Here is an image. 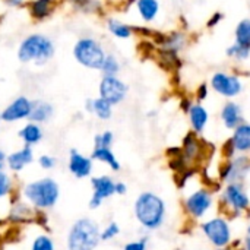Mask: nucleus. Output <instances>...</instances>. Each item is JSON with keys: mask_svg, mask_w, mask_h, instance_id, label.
<instances>
[{"mask_svg": "<svg viewBox=\"0 0 250 250\" xmlns=\"http://www.w3.org/2000/svg\"><path fill=\"white\" fill-rule=\"evenodd\" d=\"M13 193V177L4 170L0 171V199Z\"/></svg>", "mask_w": 250, "mask_h": 250, "instance_id": "2f4dec72", "label": "nucleus"}, {"mask_svg": "<svg viewBox=\"0 0 250 250\" xmlns=\"http://www.w3.org/2000/svg\"><path fill=\"white\" fill-rule=\"evenodd\" d=\"M6 157H7V155L0 149V171H1V170L4 168V166H6Z\"/></svg>", "mask_w": 250, "mask_h": 250, "instance_id": "a18cd8bd", "label": "nucleus"}, {"mask_svg": "<svg viewBox=\"0 0 250 250\" xmlns=\"http://www.w3.org/2000/svg\"><path fill=\"white\" fill-rule=\"evenodd\" d=\"M56 164H57L56 158L51 157V155H48V154H44V155H41V157L38 158V166H40L42 170H51V168L56 167Z\"/></svg>", "mask_w": 250, "mask_h": 250, "instance_id": "f704fd0d", "label": "nucleus"}, {"mask_svg": "<svg viewBox=\"0 0 250 250\" xmlns=\"http://www.w3.org/2000/svg\"><path fill=\"white\" fill-rule=\"evenodd\" d=\"M113 104H110L107 100L97 97V98H89L85 103V110L88 113L95 114L100 120H110L113 116Z\"/></svg>", "mask_w": 250, "mask_h": 250, "instance_id": "6ab92c4d", "label": "nucleus"}, {"mask_svg": "<svg viewBox=\"0 0 250 250\" xmlns=\"http://www.w3.org/2000/svg\"><path fill=\"white\" fill-rule=\"evenodd\" d=\"M31 250H56V245L48 234L42 233L34 237L31 243Z\"/></svg>", "mask_w": 250, "mask_h": 250, "instance_id": "7c9ffc66", "label": "nucleus"}, {"mask_svg": "<svg viewBox=\"0 0 250 250\" xmlns=\"http://www.w3.org/2000/svg\"><path fill=\"white\" fill-rule=\"evenodd\" d=\"M138 223L148 231L158 230L166 221V202L154 192H142L133 205Z\"/></svg>", "mask_w": 250, "mask_h": 250, "instance_id": "f257e3e1", "label": "nucleus"}, {"mask_svg": "<svg viewBox=\"0 0 250 250\" xmlns=\"http://www.w3.org/2000/svg\"><path fill=\"white\" fill-rule=\"evenodd\" d=\"M91 158L94 161H100L107 164L113 171H120L122 166L117 160V157L114 155V152L111 151V148H104V146H94V151L91 154Z\"/></svg>", "mask_w": 250, "mask_h": 250, "instance_id": "393cba45", "label": "nucleus"}, {"mask_svg": "<svg viewBox=\"0 0 250 250\" xmlns=\"http://www.w3.org/2000/svg\"><path fill=\"white\" fill-rule=\"evenodd\" d=\"M201 230L209 240L212 246L217 249L227 248L231 243V229L226 218L215 217L201 224Z\"/></svg>", "mask_w": 250, "mask_h": 250, "instance_id": "423d86ee", "label": "nucleus"}, {"mask_svg": "<svg viewBox=\"0 0 250 250\" xmlns=\"http://www.w3.org/2000/svg\"><path fill=\"white\" fill-rule=\"evenodd\" d=\"M101 229L97 221L91 218L76 220L69 231L66 239L67 250H95L101 243Z\"/></svg>", "mask_w": 250, "mask_h": 250, "instance_id": "7ed1b4c3", "label": "nucleus"}, {"mask_svg": "<svg viewBox=\"0 0 250 250\" xmlns=\"http://www.w3.org/2000/svg\"><path fill=\"white\" fill-rule=\"evenodd\" d=\"M217 250H234V249H233V248H229V246H227V248H221V249H217Z\"/></svg>", "mask_w": 250, "mask_h": 250, "instance_id": "49530a36", "label": "nucleus"}, {"mask_svg": "<svg viewBox=\"0 0 250 250\" xmlns=\"http://www.w3.org/2000/svg\"><path fill=\"white\" fill-rule=\"evenodd\" d=\"M226 54H227L230 59L236 60V62H245V60L249 59L250 48L234 41V44H231V45L226 50Z\"/></svg>", "mask_w": 250, "mask_h": 250, "instance_id": "c756f323", "label": "nucleus"}, {"mask_svg": "<svg viewBox=\"0 0 250 250\" xmlns=\"http://www.w3.org/2000/svg\"><path fill=\"white\" fill-rule=\"evenodd\" d=\"M107 28L111 32V35H114L119 40H129L133 35V26H130L119 19L110 18L107 21Z\"/></svg>", "mask_w": 250, "mask_h": 250, "instance_id": "bb28decb", "label": "nucleus"}, {"mask_svg": "<svg viewBox=\"0 0 250 250\" xmlns=\"http://www.w3.org/2000/svg\"><path fill=\"white\" fill-rule=\"evenodd\" d=\"M243 250H250V224L246 230V237H245V249Z\"/></svg>", "mask_w": 250, "mask_h": 250, "instance_id": "c03bdc74", "label": "nucleus"}, {"mask_svg": "<svg viewBox=\"0 0 250 250\" xmlns=\"http://www.w3.org/2000/svg\"><path fill=\"white\" fill-rule=\"evenodd\" d=\"M73 56H75L76 62L79 64H82L83 67H88L92 70H100L107 53L95 38L83 37L76 41V44L73 47Z\"/></svg>", "mask_w": 250, "mask_h": 250, "instance_id": "39448f33", "label": "nucleus"}, {"mask_svg": "<svg viewBox=\"0 0 250 250\" xmlns=\"http://www.w3.org/2000/svg\"><path fill=\"white\" fill-rule=\"evenodd\" d=\"M146 246H148V239L142 237L139 240H133V242L126 243L123 250H146Z\"/></svg>", "mask_w": 250, "mask_h": 250, "instance_id": "c9c22d12", "label": "nucleus"}, {"mask_svg": "<svg viewBox=\"0 0 250 250\" xmlns=\"http://www.w3.org/2000/svg\"><path fill=\"white\" fill-rule=\"evenodd\" d=\"M0 123H1V116H0Z\"/></svg>", "mask_w": 250, "mask_h": 250, "instance_id": "09e8293b", "label": "nucleus"}, {"mask_svg": "<svg viewBox=\"0 0 250 250\" xmlns=\"http://www.w3.org/2000/svg\"><path fill=\"white\" fill-rule=\"evenodd\" d=\"M7 6H12V7H21L25 4V0H3Z\"/></svg>", "mask_w": 250, "mask_h": 250, "instance_id": "37998d69", "label": "nucleus"}, {"mask_svg": "<svg viewBox=\"0 0 250 250\" xmlns=\"http://www.w3.org/2000/svg\"><path fill=\"white\" fill-rule=\"evenodd\" d=\"M114 142V135L110 130H105L103 133L95 135L94 138V146H104V148H111Z\"/></svg>", "mask_w": 250, "mask_h": 250, "instance_id": "72a5a7b5", "label": "nucleus"}, {"mask_svg": "<svg viewBox=\"0 0 250 250\" xmlns=\"http://www.w3.org/2000/svg\"><path fill=\"white\" fill-rule=\"evenodd\" d=\"M126 193H127V186H126V183H123V182H116V195L123 196V195H126Z\"/></svg>", "mask_w": 250, "mask_h": 250, "instance_id": "a19ab883", "label": "nucleus"}, {"mask_svg": "<svg viewBox=\"0 0 250 250\" xmlns=\"http://www.w3.org/2000/svg\"><path fill=\"white\" fill-rule=\"evenodd\" d=\"M212 205H214L212 190L208 189V188L195 190L185 201V209H186V212L192 218H195V220L204 218L209 212V209L212 208Z\"/></svg>", "mask_w": 250, "mask_h": 250, "instance_id": "1a4fd4ad", "label": "nucleus"}, {"mask_svg": "<svg viewBox=\"0 0 250 250\" xmlns=\"http://www.w3.org/2000/svg\"><path fill=\"white\" fill-rule=\"evenodd\" d=\"M237 154V151H236V148H234V145H233V141H231V138L223 145V155H224V158L226 160H231V158H234V155Z\"/></svg>", "mask_w": 250, "mask_h": 250, "instance_id": "e433bc0d", "label": "nucleus"}, {"mask_svg": "<svg viewBox=\"0 0 250 250\" xmlns=\"http://www.w3.org/2000/svg\"><path fill=\"white\" fill-rule=\"evenodd\" d=\"M223 19H224L223 12H215V13H212V15H211V18L207 21V28H209V29L215 28V26H217Z\"/></svg>", "mask_w": 250, "mask_h": 250, "instance_id": "4c0bfd02", "label": "nucleus"}, {"mask_svg": "<svg viewBox=\"0 0 250 250\" xmlns=\"http://www.w3.org/2000/svg\"><path fill=\"white\" fill-rule=\"evenodd\" d=\"M34 161V149L29 145H23L21 149L6 157V166L12 173H21Z\"/></svg>", "mask_w": 250, "mask_h": 250, "instance_id": "dca6fc26", "label": "nucleus"}, {"mask_svg": "<svg viewBox=\"0 0 250 250\" xmlns=\"http://www.w3.org/2000/svg\"><path fill=\"white\" fill-rule=\"evenodd\" d=\"M192 104H193V101H192L190 98H183V100L180 101V108L188 114L189 110H190V107H192Z\"/></svg>", "mask_w": 250, "mask_h": 250, "instance_id": "79ce46f5", "label": "nucleus"}, {"mask_svg": "<svg viewBox=\"0 0 250 250\" xmlns=\"http://www.w3.org/2000/svg\"><path fill=\"white\" fill-rule=\"evenodd\" d=\"M221 122L223 125L230 129L234 130L240 123H243V113H242V107L240 104L234 103V101H229L223 105L221 108Z\"/></svg>", "mask_w": 250, "mask_h": 250, "instance_id": "f3484780", "label": "nucleus"}, {"mask_svg": "<svg viewBox=\"0 0 250 250\" xmlns=\"http://www.w3.org/2000/svg\"><path fill=\"white\" fill-rule=\"evenodd\" d=\"M223 204L229 211H231L234 215H239L250 208V199L243 189L242 182H233L227 183L223 192Z\"/></svg>", "mask_w": 250, "mask_h": 250, "instance_id": "6e6552de", "label": "nucleus"}, {"mask_svg": "<svg viewBox=\"0 0 250 250\" xmlns=\"http://www.w3.org/2000/svg\"><path fill=\"white\" fill-rule=\"evenodd\" d=\"M31 108H32V101L29 98H26L25 95H21L18 98H15L1 113V122L6 123H13V122H19L23 119H28L31 114Z\"/></svg>", "mask_w": 250, "mask_h": 250, "instance_id": "4468645a", "label": "nucleus"}, {"mask_svg": "<svg viewBox=\"0 0 250 250\" xmlns=\"http://www.w3.org/2000/svg\"><path fill=\"white\" fill-rule=\"evenodd\" d=\"M250 171V158L246 155L234 157L231 160H226V163L220 167V180L226 183L242 182Z\"/></svg>", "mask_w": 250, "mask_h": 250, "instance_id": "9b49d317", "label": "nucleus"}, {"mask_svg": "<svg viewBox=\"0 0 250 250\" xmlns=\"http://www.w3.org/2000/svg\"><path fill=\"white\" fill-rule=\"evenodd\" d=\"M136 9L141 19L146 23L157 19L160 13V1L158 0H136Z\"/></svg>", "mask_w": 250, "mask_h": 250, "instance_id": "a878e982", "label": "nucleus"}, {"mask_svg": "<svg viewBox=\"0 0 250 250\" xmlns=\"http://www.w3.org/2000/svg\"><path fill=\"white\" fill-rule=\"evenodd\" d=\"M100 70L103 72V76H117L119 72H120L119 59L116 56H113V54H107Z\"/></svg>", "mask_w": 250, "mask_h": 250, "instance_id": "c85d7f7f", "label": "nucleus"}, {"mask_svg": "<svg viewBox=\"0 0 250 250\" xmlns=\"http://www.w3.org/2000/svg\"><path fill=\"white\" fill-rule=\"evenodd\" d=\"M18 136L23 141L25 145H29V146H34L37 144L41 142L44 133H42V129L38 123H34V122H29L26 123L19 132H18Z\"/></svg>", "mask_w": 250, "mask_h": 250, "instance_id": "b1692460", "label": "nucleus"}, {"mask_svg": "<svg viewBox=\"0 0 250 250\" xmlns=\"http://www.w3.org/2000/svg\"><path fill=\"white\" fill-rule=\"evenodd\" d=\"M207 148H205V141H202L198 133H195L193 130L189 132L185 138H183V144H182V154L185 161L188 163V166H195L196 163L202 161L205 157Z\"/></svg>", "mask_w": 250, "mask_h": 250, "instance_id": "ddd939ff", "label": "nucleus"}, {"mask_svg": "<svg viewBox=\"0 0 250 250\" xmlns=\"http://www.w3.org/2000/svg\"><path fill=\"white\" fill-rule=\"evenodd\" d=\"M22 196L34 209L48 211L54 208L60 199V186L54 179L42 177L26 183L22 189Z\"/></svg>", "mask_w": 250, "mask_h": 250, "instance_id": "f03ea898", "label": "nucleus"}, {"mask_svg": "<svg viewBox=\"0 0 250 250\" xmlns=\"http://www.w3.org/2000/svg\"><path fill=\"white\" fill-rule=\"evenodd\" d=\"M56 9V0H31L28 3L29 15L35 21H44Z\"/></svg>", "mask_w": 250, "mask_h": 250, "instance_id": "5701e85b", "label": "nucleus"}, {"mask_svg": "<svg viewBox=\"0 0 250 250\" xmlns=\"http://www.w3.org/2000/svg\"><path fill=\"white\" fill-rule=\"evenodd\" d=\"M209 95V86L207 83H201L199 88L196 89V100L198 103H202L204 100H207Z\"/></svg>", "mask_w": 250, "mask_h": 250, "instance_id": "ea45409f", "label": "nucleus"}, {"mask_svg": "<svg viewBox=\"0 0 250 250\" xmlns=\"http://www.w3.org/2000/svg\"><path fill=\"white\" fill-rule=\"evenodd\" d=\"M233 145L239 154L250 152V123H240L231 135Z\"/></svg>", "mask_w": 250, "mask_h": 250, "instance_id": "412c9836", "label": "nucleus"}, {"mask_svg": "<svg viewBox=\"0 0 250 250\" xmlns=\"http://www.w3.org/2000/svg\"><path fill=\"white\" fill-rule=\"evenodd\" d=\"M92 196L89 199V209H98L103 202L116 195V182L110 176H97L91 179Z\"/></svg>", "mask_w": 250, "mask_h": 250, "instance_id": "f8f14e48", "label": "nucleus"}, {"mask_svg": "<svg viewBox=\"0 0 250 250\" xmlns=\"http://www.w3.org/2000/svg\"><path fill=\"white\" fill-rule=\"evenodd\" d=\"M53 113H54V107L50 103L37 100V101H32V108H31V114L28 119L29 122L40 125V123L48 122L53 117Z\"/></svg>", "mask_w": 250, "mask_h": 250, "instance_id": "4be33fe9", "label": "nucleus"}, {"mask_svg": "<svg viewBox=\"0 0 250 250\" xmlns=\"http://www.w3.org/2000/svg\"><path fill=\"white\" fill-rule=\"evenodd\" d=\"M133 34H136V35H139V37H142V38H151L152 37V34H154V31L152 29H149L148 26H145V25H142V26H133Z\"/></svg>", "mask_w": 250, "mask_h": 250, "instance_id": "58836bf2", "label": "nucleus"}, {"mask_svg": "<svg viewBox=\"0 0 250 250\" xmlns=\"http://www.w3.org/2000/svg\"><path fill=\"white\" fill-rule=\"evenodd\" d=\"M127 92H129V86L117 76H103L98 86L100 97L107 100L113 105H117L122 101H125Z\"/></svg>", "mask_w": 250, "mask_h": 250, "instance_id": "9d476101", "label": "nucleus"}, {"mask_svg": "<svg viewBox=\"0 0 250 250\" xmlns=\"http://www.w3.org/2000/svg\"><path fill=\"white\" fill-rule=\"evenodd\" d=\"M67 168L70 174L76 179H86L91 176L92 168H94V160L91 157H86L81 154L76 149L69 151V161H67Z\"/></svg>", "mask_w": 250, "mask_h": 250, "instance_id": "2eb2a0df", "label": "nucleus"}, {"mask_svg": "<svg viewBox=\"0 0 250 250\" xmlns=\"http://www.w3.org/2000/svg\"><path fill=\"white\" fill-rule=\"evenodd\" d=\"M188 35L183 31H171V32H164V40L163 44L158 48H164L173 53H180L186 48L188 45Z\"/></svg>", "mask_w": 250, "mask_h": 250, "instance_id": "aec40b11", "label": "nucleus"}, {"mask_svg": "<svg viewBox=\"0 0 250 250\" xmlns=\"http://www.w3.org/2000/svg\"><path fill=\"white\" fill-rule=\"evenodd\" d=\"M209 86L224 98H236L243 91V81L229 72H215L211 78Z\"/></svg>", "mask_w": 250, "mask_h": 250, "instance_id": "0eeeda50", "label": "nucleus"}, {"mask_svg": "<svg viewBox=\"0 0 250 250\" xmlns=\"http://www.w3.org/2000/svg\"><path fill=\"white\" fill-rule=\"evenodd\" d=\"M54 56L53 41L42 34H31L22 40L18 48V59L22 63H35L42 66Z\"/></svg>", "mask_w": 250, "mask_h": 250, "instance_id": "20e7f679", "label": "nucleus"}, {"mask_svg": "<svg viewBox=\"0 0 250 250\" xmlns=\"http://www.w3.org/2000/svg\"><path fill=\"white\" fill-rule=\"evenodd\" d=\"M236 42L250 48V19H242L234 31Z\"/></svg>", "mask_w": 250, "mask_h": 250, "instance_id": "cd10ccee", "label": "nucleus"}, {"mask_svg": "<svg viewBox=\"0 0 250 250\" xmlns=\"http://www.w3.org/2000/svg\"><path fill=\"white\" fill-rule=\"evenodd\" d=\"M189 122H190V126H192V130L198 135H201L207 126H208V122H209V113L208 110L201 104V103H193L189 113Z\"/></svg>", "mask_w": 250, "mask_h": 250, "instance_id": "a211bd4d", "label": "nucleus"}, {"mask_svg": "<svg viewBox=\"0 0 250 250\" xmlns=\"http://www.w3.org/2000/svg\"><path fill=\"white\" fill-rule=\"evenodd\" d=\"M120 234V226L116 221H111L110 224H107L103 230H101V242H110L113 239H116Z\"/></svg>", "mask_w": 250, "mask_h": 250, "instance_id": "473e14b6", "label": "nucleus"}, {"mask_svg": "<svg viewBox=\"0 0 250 250\" xmlns=\"http://www.w3.org/2000/svg\"><path fill=\"white\" fill-rule=\"evenodd\" d=\"M76 3H82V1H91V0H75Z\"/></svg>", "mask_w": 250, "mask_h": 250, "instance_id": "de8ad7c7", "label": "nucleus"}]
</instances>
